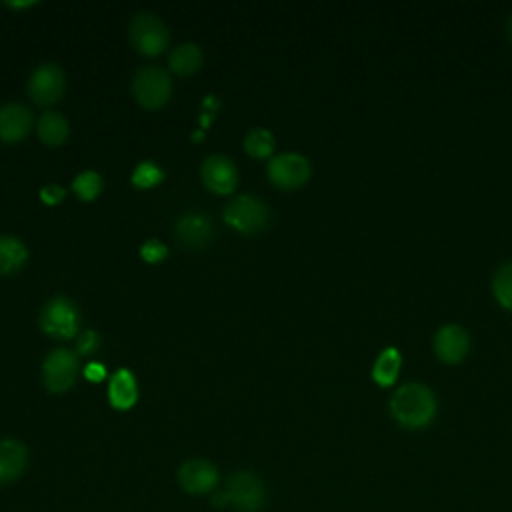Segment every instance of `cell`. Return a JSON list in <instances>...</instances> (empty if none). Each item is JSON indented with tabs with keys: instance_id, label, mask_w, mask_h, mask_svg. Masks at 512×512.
<instances>
[{
	"instance_id": "obj_1",
	"label": "cell",
	"mask_w": 512,
	"mask_h": 512,
	"mask_svg": "<svg viewBox=\"0 0 512 512\" xmlns=\"http://www.w3.org/2000/svg\"><path fill=\"white\" fill-rule=\"evenodd\" d=\"M438 400L430 386L422 382H406L390 398L392 418L406 430H422L436 418Z\"/></svg>"
},
{
	"instance_id": "obj_2",
	"label": "cell",
	"mask_w": 512,
	"mask_h": 512,
	"mask_svg": "<svg viewBox=\"0 0 512 512\" xmlns=\"http://www.w3.org/2000/svg\"><path fill=\"white\" fill-rule=\"evenodd\" d=\"M224 492L228 496V506L236 512H260L266 504L264 482L248 470H238L228 476Z\"/></svg>"
},
{
	"instance_id": "obj_3",
	"label": "cell",
	"mask_w": 512,
	"mask_h": 512,
	"mask_svg": "<svg viewBox=\"0 0 512 512\" xmlns=\"http://www.w3.org/2000/svg\"><path fill=\"white\" fill-rule=\"evenodd\" d=\"M40 328L54 338H72L78 334V326H80V312L76 308V304L66 298V296H54L50 298L42 310H40V318H38Z\"/></svg>"
},
{
	"instance_id": "obj_4",
	"label": "cell",
	"mask_w": 512,
	"mask_h": 512,
	"mask_svg": "<svg viewBox=\"0 0 512 512\" xmlns=\"http://www.w3.org/2000/svg\"><path fill=\"white\" fill-rule=\"evenodd\" d=\"M130 42L144 56H156L170 42L168 26L152 12H140L130 22Z\"/></svg>"
},
{
	"instance_id": "obj_5",
	"label": "cell",
	"mask_w": 512,
	"mask_h": 512,
	"mask_svg": "<svg viewBox=\"0 0 512 512\" xmlns=\"http://www.w3.org/2000/svg\"><path fill=\"white\" fill-rule=\"evenodd\" d=\"M132 94L144 108H162L172 94V80L160 66H144L132 80Z\"/></svg>"
},
{
	"instance_id": "obj_6",
	"label": "cell",
	"mask_w": 512,
	"mask_h": 512,
	"mask_svg": "<svg viewBox=\"0 0 512 512\" xmlns=\"http://www.w3.org/2000/svg\"><path fill=\"white\" fill-rule=\"evenodd\" d=\"M224 220L226 224H230L232 228L244 234H254L268 226L270 212L260 198L250 194H240L224 208Z\"/></svg>"
},
{
	"instance_id": "obj_7",
	"label": "cell",
	"mask_w": 512,
	"mask_h": 512,
	"mask_svg": "<svg viewBox=\"0 0 512 512\" xmlns=\"http://www.w3.org/2000/svg\"><path fill=\"white\" fill-rule=\"evenodd\" d=\"M266 174L274 186L282 190H294L308 182L312 174V166L306 156L298 152H284L270 158L266 166Z\"/></svg>"
},
{
	"instance_id": "obj_8",
	"label": "cell",
	"mask_w": 512,
	"mask_h": 512,
	"mask_svg": "<svg viewBox=\"0 0 512 512\" xmlns=\"http://www.w3.org/2000/svg\"><path fill=\"white\" fill-rule=\"evenodd\" d=\"M78 374V358L72 350L56 348L52 350L42 364V382L44 386L54 392H66L76 382Z\"/></svg>"
},
{
	"instance_id": "obj_9",
	"label": "cell",
	"mask_w": 512,
	"mask_h": 512,
	"mask_svg": "<svg viewBox=\"0 0 512 512\" xmlns=\"http://www.w3.org/2000/svg\"><path fill=\"white\" fill-rule=\"evenodd\" d=\"M66 88V76L62 68L54 62L40 64L28 78V94L40 106H50L58 102Z\"/></svg>"
},
{
	"instance_id": "obj_10",
	"label": "cell",
	"mask_w": 512,
	"mask_h": 512,
	"mask_svg": "<svg viewBox=\"0 0 512 512\" xmlns=\"http://www.w3.org/2000/svg\"><path fill=\"white\" fill-rule=\"evenodd\" d=\"M178 484L186 494H212L218 486V468L206 458H190L178 468Z\"/></svg>"
},
{
	"instance_id": "obj_11",
	"label": "cell",
	"mask_w": 512,
	"mask_h": 512,
	"mask_svg": "<svg viewBox=\"0 0 512 512\" xmlns=\"http://www.w3.org/2000/svg\"><path fill=\"white\" fill-rule=\"evenodd\" d=\"M200 178L208 190L216 194H230L238 184V170L228 156L212 154L202 162Z\"/></svg>"
},
{
	"instance_id": "obj_12",
	"label": "cell",
	"mask_w": 512,
	"mask_h": 512,
	"mask_svg": "<svg viewBox=\"0 0 512 512\" xmlns=\"http://www.w3.org/2000/svg\"><path fill=\"white\" fill-rule=\"evenodd\" d=\"M470 336L460 324H444L434 334V354L446 364H456L466 358Z\"/></svg>"
},
{
	"instance_id": "obj_13",
	"label": "cell",
	"mask_w": 512,
	"mask_h": 512,
	"mask_svg": "<svg viewBox=\"0 0 512 512\" xmlns=\"http://www.w3.org/2000/svg\"><path fill=\"white\" fill-rule=\"evenodd\" d=\"M212 220L208 214L204 212H186L176 220L174 226V236L178 240V244H182L184 248L196 250L202 248L210 242L212 238Z\"/></svg>"
},
{
	"instance_id": "obj_14",
	"label": "cell",
	"mask_w": 512,
	"mask_h": 512,
	"mask_svg": "<svg viewBox=\"0 0 512 512\" xmlns=\"http://www.w3.org/2000/svg\"><path fill=\"white\" fill-rule=\"evenodd\" d=\"M32 128V112L24 104L0 106V140L14 144L20 142Z\"/></svg>"
},
{
	"instance_id": "obj_15",
	"label": "cell",
	"mask_w": 512,
	"mask_h": 512,
	"mask_svg": "<svg viewBox=\"0 0 512 512\" xmlns=\"http://www.w3.org/2000/svg\"><path fill=\"white\" fill-rule=\"evenodd\" d=\"M28 466V448L14 438L0 440V486L16 482Z\"/></svg>"
},
{
	"instance_id": "obj_16",
	"label": "cell",
	"mask_w": 512,
	"mask_h": 512,
	"mask_svg": "<svg viewBox=\"0 0 512 512\" xmlns=\"http://www.w3.org/2000/svg\"><path fill=\"white\" fill-rule=\"evenodd\" d=\"M108 400L116 410H130L138 400V384L130 370L120 368L108 384Z\"/></svg>"
},
{
	"instance_id": "obj_17",
	"label": "cell",
	"mask_w": 512,
	"mask_h": 512,
	"mask_svg": "<svg viewBox=\"0 0 512 512\" xmlns=\"http://www.w3.org/2000/svg\"><path fill=\"white\" fill-rule=\"evenodd\" d=\"M402 354L396 346H386L380 350L372 364V380L378 386H392L400 374Z\"/></svg>"
},
{
	"instance_id": "obj_18",
	"label": "cell",
	"mask_w": 512,
	"mask_h": 512,
	"mask_svg": "<svg viewBox=\"0 0 512 512\" xmlns=\"http://www.w3.org/2000/svg\"><path fill=\"white\" fill-rule=\"evenodd\" d=\"M70 132L68 120L54 110L44 112L38 118V138L46 144V146H60L66 142Z\"/></svg>"
},
{
	"instance_id": "obj_19",
	"label": "cell",
	"mask_w": 512,
	"mask_h": 512,
	"mask_svg": "<svg viewBox=\"0 0 512 512\" xmlns=\"http://www.w3.org/2000/svg\"><path fill=\"white\" fill-rule=\"evenodd\" d=\"M28 258L24 242L16 236H0V274L18 272Z\"/></svg>"
},
{
	"instance_id": "obj_20",
	"label": "cell",
	"mask_w": 512,
	"mask_h": 512,
	"mask_svg": "<svg viewBox=\"0 0 512 512\" xmlns=\"http://www.w3.org/2000/svg\"><path fill=\"white\" fill-rule=\"evenodd\" d=\"M202 66V50L194 42H184L170 52V68L180 76H190Z\"/></svg>"
},
{
	"instance_id": "obj_21",
	"label": "cell",
	"mask_w": 512,
	"mask_h": 512,
	"mask_svg": "<svg viewBox=\"0 0 512 512\" xmlns=\"http://www.w3.org/2000/svg\"><path fill=\"white\" fill-rule=\"evenodd\" d=\"M244 150L252 158H268L274 150V136L266 128H254L244 136Z\"/></svg>"
},
{
	"instance_id": "obj_22",
	"label": "cell",
	"mask_w": 512,
	"mask_h": 512,
	"mask_svg": "<svg viewBox=\"0 0 512 512\" xmlns=\"http://www.w3.org/2000/svg\"><path fill=\"white\" fill-rule=\"evenodd\" d=\"M492 292L500 306L512 310V260L496 270L492 278Z\"/></svg>"
},
{
	"instance_id": "obj_23",
	"label": "cell",
	"mask_w": 512,
	"mask_h": 512,
	"mask_svg": "<svg viewBox=\"0 0 512 512\" xmlns=\"http://www.w3.org/2000/svg\"><path fill=\"white\" fill-rule=\"evenodd\" d=\"M72 190L80 200H94L102 190V176L96 170H84L74 178Z\"/></svg>"
},
{
	"instance_id": "obj_24",
	"label": "cell",
	"mask_w": 512,
	"mask_h": 512,
	"mask_svg": "<svg viewBox=\"0 0 512 512\" xmlns=\"http://www.w3.org/2000/svg\"><path fill=\"white\" fill-rule=\"evenodd\" d=\"M162 178H164V170L152 160L140 162L132 172V184L136 188H152L158 182H162Z\"/></svg>"
},
{
	"instance_id": "obj_25",
	"label": "cell",
	"mask_w": 512,
	"mask_h": 512,
	"mask_svg": "<svg viewBox=\"0 0 512 512\" xmlns=\"http://www.w3.org/2000/svg\"><path fill=\"white\" fill-rule=\"evenodd\" d=\"M166 254H168V248H166L160 240H156V238H150V240H146V242L140 246V256H142L146 262H150V264H156V262L164 260Z\"/></svg>"
},
{
	"instance_id": "obj_26",
	"label": "cell",
	"mask_w": 512,
	"mask_h": 512,
	"mask_svg": "<svg viewBox=\"0 0 512 512\" xmlns=\"http://www.w3.org/2000/svg\"><path fill=\"white\" fill-rule=\"evenodd\" d=\"M100 348V336L94 330H84L76 340L78 354H94Z\"/></svg>"
},
{
	"instance_id": "obj_27",
	"label": "cell",
	"mask_w": 512,
	"mask_h": 512,
	"mask_svg": "<svg viewBox=\"0 0 512 512\" xmlns=\"http://www.w3.org/2000/svg\"><path fill=\"white\" fill-rule=\"evenodd\" d=\"M64 188L60 186V184H46L42 190H40V198L46 202V204H58V202H62V198H64Z\"/></svg>"
},
{
	"instance_id": "obj_28",
	"label": "cell",
	"mask_w": 512,
	"mask_h": 512,
	"mask_svg": "<svg viewBox=\"0 0 512 512\" xmlns=\"http://www.w3.org/2000/svg\"><path fill=\"white\" fill-rule=\"evenodd\" d=\"M84 376L90 380V382H94V384H98V382H102L104 378H106V366L102 364V362H88L86 364V368H84Z\"/></svg>"
},
{
	"instance_id": "obj_29",
	"label": "cell",
	"mask_w": 512,
	"mask_h": 512,
	"mask_svg": "<svg viewBox=\"0 0 512 512\" xmlns=\"http://www.w3.org/2000/svg\"><path fill=\"white\" fill-rule=\"evenodd\" d=\"M8 6H30V4H34V2H6Z\"/></svg>"
},
{
	"instance_id": "obj_30",
	"label": "cell",
	"mask_w": 512,
	"mask_h": 512,
	"mask_svg": "<svg viewBox=\"0 0 512 512\" xmlns=\"http://www.w3.org/2000/svg\"><path fill=\"white\" fill-rule=\"evenodd\" d=\"M510 36H512V18H510Z\"/></svg>"
}]
</instances>
